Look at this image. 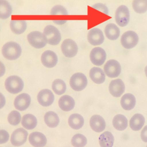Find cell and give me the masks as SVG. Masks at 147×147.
Segmentation results:
<instances>
[{
	"instance_id": "cell-1",
	"label": "cell",
	"mask_w": 147,
	"mask_h": 147,
	"mask_svg": "<svg viewBox=\"0 0 147 147\" xmlns=\"http://www.w3.org/2000/svg\"><path fill=\"white\" fill-rule=\"evenodd\" d=\"M1 52L3 56L7 60H15L21 55L22 48L17 42L9 41L2 46Z\"/></svg>"
},
{
	"instance_id": "cell-2",
	"label": "cell",
	"mask_w": 147,
	"mask_h": 147,
	"mask_svg": "<svg viewBox=\"0 0 147 147\" xmlns=\"http://www.w3.org/2000/svg\"><path fill=\"white\" fill-rule=\"evenodd\" d=\"M5 87L9 93L16 94L22 91L24 87V83L22 78L20 76L11 75L6 79Z\"/></svg>"
},
{
	"instance_id": "cell-3",
	"label": "cell",
	"mask_w": 147,
	"mask_h": 147,
	"mask_svg": "<svg viewBox=\"0 0 147 147\" xmlns=\"http://www.w3.org/2000/svg\"><path fill=\"white\" fill-rule=\"evenodd\" d=\"M27 40L30 45L36 49L42 48L48 43L45 36L39 31H33L28 33Z\"/></svg>"
},
{
	"instance_id": "cell-4",
	"label": "cell",
	"mask_w": 147,
	"mask_h": 147,
	"mask_svg": "<svg viewBox=\"0 0 147 147\" xmlns=\"http://www.w3.org/2000/svg\"><path fill=\"white\" fill-rule=\"evenodd\" d=\"M120 41L124 48L130 49L137 45L139 41V37L134 31L127 30L122 34Z\"/></svg>"
},
{
	"instance_id": "cell-5",
	"label": "cell",
	"mask_w": 147,
	"mask_h": 147,
	"mask_svg": "<svg viewBox=\"0 0 147 147\" xmlns=\"http://www.w3.org/2000/svg\"><path fill=\"white\" fill-rule=\"evenodd\" d=\"M88 80L86 76L81 72L74 74L69 79V85L72 90L76 91H81L87 86Z\"/></svg>"
},
{
	"instance_id": "cell-6",
	"label": "cell",
	"mask_w": 147,
	"mask_h": 147,
	"mask_svg": "<svg viewBox=\"0 0 147 147\" xmlns=\"http://www.w3.org/2000/svg\"><path fill=\"white\" fill-rule=\"evenodd\" d=\"M43 33L47 38L48 43L51 45L59 44L61 39V33L59 30L52 25L46 26L43 30Z\"/></svg>"
},
{
	"instance_id": "cell-7",
	"label": "cell",
	"mask_w": 147,
	"mask_h": 147,
	"mask_svg": "<svg viewBox=\"0 0 147 147\" xmlns=\"http://www.w3.org/2000/svg\"><path fill=\"white\" fill-rule=\"evenodd\" d=\"M116 23L121 27L126 26L130 21V11L128 7L124 5L117 7L115 13Z\"/></svg>"
},
{
	"instance_id": "cell-8",
	"label": "cell",
	"mask_w": 147,
	"mask_h": 147,
	"mask_svg": "<svg viewBox=\"0 0 147 147\" xmlns=\"http://www.w3.org/2000/svg\"><path fill=\"white\" fill-rule=\"evenodd\" d=\"M103 71L109 78H117L121 72V64L116 60H109L103 67Z\"/></svg>"
},
{
	"instance_id": "cell-9",
	"label": "cell",
	"mask_w": 147,
	"mask_h": 147,
	"mask_svg": "<svg viewBox=\"0 0 147 147\" xmlns=\"http://www.w3.org/2000/svg\"><path fill=\"white\" fill-rule=\"evenodd\" d=\"M61 50L63 54L67 57H75L78 52V46L76 42L72 39H65L61 43Z\"/></svg>"
},
{
	"instance_id": "cell-10",
	"label": "cell",
	"mask_w": 147,
	"mask_h": 147,
	"mask_svg": "<svg viewBox=\"0 0 147 147\" xmlns=\"http://www.w3.org/2000/svg\"><path fill=\"white\" fill-rule=\"evenodd\" d=\"M28 137V132L24 128H17L14 130L10 138L11 145L18 147L24 145Z\"/></svg>"
},
{
	"instance_id": "cell-11",
	"label": "cell",
	"mask_w": 147,
	"mask_h": 147,
	"mask_svg": "<svg viewBox=\"0 0 147 147\" xmlns=\"http://www.w3.org/2000/svg\"><path fill=\"white\" fill-rule=\"evenodd\" d=\"M90 59L94 65L100 66L106 60V51L101 47H95L90 52Z\"/></svg>"
},
{
	"instance_id": "cell-12",
	"label": "cell",
	"mask_w": 147,
	"mask_h": 147,
	"mask_svg": "<svg viewBox=\"0 0 147 147\" xmlns=\"http://www.w3.org/2000/svg\"><path fill=\"white\" fill-rule=\"evenodd\" d=\"M37 101L39 104L44 107L51 106L54 102L55 96L49 89H42L37 94Z\"/></svg>"
},
{
	"instance_id": "cell-13",
	"label": "cell",
	"mask_w": 147,
	"mask_h": 147,
	"mask_svg": "<svg viewBox=\"0 0 147 147\" xmlns=\"http://www.w3.org/2000/svg\"><path fill=\"white\" fill-rule=\"evenodd\" d=\"M87 40L88 42L94 46L101 45L105 40L102 31L97 28L90 29L87 33Z\"/></svg>"
},
{
	"instance_id": "cell-14",
	"label": "cell",
	"mask_w": 147,
	"mask_h": 147,
	"mask_svg": "<svg viewBox=\"0 0 147 147\" xmlns=\"http://www.w3.org/2000/svg\"><path fill=\"white\" fill-rule=\"evenodd\" d=\"M41 61L44 66L51 68L56 65L58 62V57L56 53L51 50L44 51L41 56Z\"/></svg>"
},
{
	"instance_id": "cell-15",
	"label": "cell",
	"mask_w": 147,
	"mask_h": 147,
	"mask_svg": "<svg viewBox=\"0 0 147 147\" xmlns=\"http://www.w3.org/2000/svg\"><path fill=\"white\" fill-rule=\"evenodd\" d=\"M125 90V85L121 79H115L111 80L109 85L110 94L115 98L121 96Z\"/></svg>"
},
{
	"instance_id": "cell-16",
	"label": "cell",
	"mask_w": 147,
	"mask_h": 147,
	"mask_svg": "<svg viewBox=\"0 0 147 147\" xmlns=\"http://www.w3.org/2000/svg\"><path fill=\"white\" fill-rule=\"evenodd\" d=\"M31 103V97L27 93H22L17 95L14 100V106L16 110L23 111L26 110Z\"/></svg>"
},
{
	"instance_id": "cell-17",
	"label": "cell",
	"mask_w": 147,
	"mask_h": 147,
	"mask_svg": "<svg viewBox=\"0 0 147 147\" xmlns=\"http://www.w3.org/2000/svg\"><path fill=\"white\" fill-rule=\"evenodd\" d=\"M28 140L30 144L33 147H44L47 144V138L45 135L40 131H33L31 133Z\"/></svg>"
},
{
	"instance_id": "cell-18",
	"label": "cell",
	"mask_w": 147,
	"mask_h": 147,
	"mask_svg": "<svg viewBox=\"0 0 147 147\" xmlns=\"http://www.w3.org/2000/svg\"><path fill=\"white\" fill-rule=\"evenodd\" d=\"M89 123L91 129L96 133H101L106 128L105 120L100 115L95 114L91 116Z\"/></svg>"
},
{
	"instance_id": "cell-19",
	"label": "cell",
	"mask_w": 147,
	"mask_h": 147,
	"mask_svg": "<svg viewBox=\"0 0 147 147\" xmlns=\"http://www.w3.org/2000/svg\"><path fill=\"white\" fill-rule=\"evenodd\" d=\"M60 109L64 111H71L75 106L74 99L69 95H64L60 98L58 102Z\"/></svg>"
},
{
	"instance_id": "cell-20",
	"label": "cell",
	"mask_w": 147,
	"mask_h": 147,
	"mask_svg": "<svg viewBox=\"0 0 147 147\" xmlns=\"http://www.w3.org/2000/svg\"><path fill=\"white\" fill-rule=\"evenodd\" d=\"M89 76L91 80L98 84H102L106 79V75L103 70L97 67H94L90 69Z\"/></svg>"
},
{
	"instance_id": "cell-21",
	"label": "cell",
	"mask_w": 147,
	"mask_h": 147,
	"mask_svg": "<svg viewBox=\"0 0 147 147\" xmlns=\"http://www.w3.org/2000/svg\"><path fill=\"white\" fill-rule=\"evenodd\" d=\"M121 106L123 109L130 111L134 109L136 104V99L134 95L130 93L125 94L120 100Z\"/></svg>"
},
{
	"instance_id": "cell-22",
	"label": "cell",
	"mask_w": 147,
	"mask_h": 147,
	"mask_svg": "<svg viewBox=\"0 0 147 147\" xmlns=\"http://www.w3.org/2000/svg\"><path fill=\"white\" fill-rule=\"evenodd\" d=\"M145 122L144 116L140 113L134 114L129 121V126L133 131L140 130L144 126Z\"/></svg>"
},
{
	"instance_id": "cell-23",
	"label": "cell",
	"mask_w": 147,
	"mask_h": 147,
	"mask_svg": "<svg viewBox=\"0 0 147 147\" xmlns=\"http://www.w3.org/2000/svg\"><path fill=\"white\" fill-rule=\"evenodd\" d=\"M68 123L71 129L79 130L83 126L84 119L83 116L80 114L74 113L68 117Z\"/></svg>"
},
{
	"instance_id": "cell-24",
	"label": "cell",
	"mask_w": 147,
	"mask_h": 147,
	"mask_svg": "<svg viewBox=\"0 0 147 147\" xmlns=\"http://www.w3.org/2000/svg\"><path fill=\"white\" fill-rule=\"evenodd\" d=\"M27 23L25 20H13L10 22V28L16 34H22L26 29Z\"/></svg>"
},
{
	"instance_id": "cell-25",
	"label": "cell",
	"mask_w": 147,
	"mask_h": 147,
	"mask_svg": "<svg viewBox=\"0 0 147 147\" xmlns=\"http://www.w3.org/2000/svg\"><path fill=\"white\" fill-rule=\"evenodd\" d=\"M112 124L114 129L117 130L123 131L125 130L128 126V120L124 115L119 114L113 117Z\"/></svg>"
},
{
	"instance_id": "cell-26",
	"label": "cell",
	"mask_w": 147,
	"mask_h": 147,
	"mask_svg": "<svg viewBox=\"0 0 147 147\" xmlns=\"http://www.w3.org/2000/svg\"><path fill=\"white\" fill-rule=\"evenodd\" d=\"M104 32L106 37L110 40H115L120 35V29L115 24H108L105 28Z\"/></svg>"
},
{
	"instance_id": "cell-27",
	"label": "cell",
	"mask_w": 147,
	"mask_h": 147,
	"mask_svg": "<svg viewBox=\"0 0 147 147\" xmlns=\"http://www.w3.org/2000/svg\"><path fill=\"white\" fill-rule=\"evenodd\" d=\"M44 120L46 125L51 128L57 127L60 122V119L57 114L53 111H47L44 115Z\"/></svg>"
},
{
	"instance_id": "cell-28",
	"label": "cell",
	"mask_w": 147,
	"mask_h": 147,
	"mask_svg": "<svg viewBox=\"0 0 147 147\" xmlns=\"http://www.w3.org/2000/svg\"><path fill=\"white\" fill-rule=\"evenodd\" d=\"M21 125L26 130H32L37 125V118L32 114H25L21 119Z\"/></svg>"
},
{
	"instance_id": "cell-29",
	"label": "cell",
	"mask_w": 147,
	"mask_h": 147,
	"mask_svg": "<svg viewBox=\"0 0 147 147\" xmlns=\"http://www.w3.org/2000/svg\"><path fill=\"white\" fill-rule=\"evenodd\" d=\"M98 140L100 147H112L114 142V137L110 131H106L99 136Z\"/></svg>"
},
{
	"instance_id": "cell-30",
	"label": "cell",
	"mask_w": 147,
	"mask_h": 147,
	"mask_svg": "<svg viewBox=\"0 0 147 147\" xmlns=\"http://www.w3.org/2000/svg\"><path fill=\"white\" fill-rule=\"evenodd\" d=\"M13 12L10 3L6 0H0V18L5 20L9 18Z\"/></svg>"
},
{
	"instance_id": "cell-31",
	"label": "cell",
	"mask_w": 147,
	"mask_h": 147,
	"mask_svg": "<svg viewBox=\"0 0 147 147\" xmlns=\"http://www.w3.org/2000/svg\"><path fill=\"white\" fill-rule=\"evenodd\" d=\"M52 89L54 93L60 95L63 94L67 89L65 82L60 79H56L53 80L52 84Z\"/></svg>"
},
{
	"instance_id": "cell-32",
	"label": "cell",
	"mask_w": 147,
	"mask_h": 147,
	"mask_svg": "<svg viewBox=\"0 0 147 147\" xmlns=\"http://www.w3.org/2000/svg\"><path fill=\"white\" fill-rule=\"evenodd\" d=\"M71 143L74 147H84L87 144V139L83 134L77 133L72 137Z\"/></svg>"
},
{
	"instance_id": "cell-33",
	"label": "cell",
	"mask_w": 147,
	"mask_h": 147,
	"mask_svg": "<svg viewBox=\"0 0 147 147\" xmlns=\"http://www.w3.org/2000/svg\"><path fill=\"white\" fill-rule=\"evenodd\" d=\"M133 10L138 14H142L147 11V0H134L132 2Z\"/></svg>"
},
{
	"instance_id": "cell-34",
	"label": "cell",
	"mask_w": 147,
	"mask_h": 147,
	"mask_svg": "<svg viewBox=\"0 0 147 147\" xmlns=\"http://www.w3.org/2000/svg\"><path fill=\"white\" fill-rule=\"evenodd\" d=\"M22 117L17 110H12L7 115V121L11 125L17 126L21 122Z\"/></svg>"
},
{
	"instance_id": "cell-35",
	"label": "cell",
	"mask_w": 147,
	"mask_h": 147,
	"mask_svg": "<svg viewBox=\"0 0 147 147\" xmlns=\"http://www.w3.org/2000/svg\"><path fill=\"white\" fill-rule=\"evenodd\" d=\"M50 14L51 15H67L68 11L63 6L56 5L51 9Z\"/></svg>"
},
{
	"instance_id": "cell-36",
	"label": "cell",
	"mask_w": 147,
	"mask_h": 147,
	"mask_svg": "<svg viewBox=\"0 0 147 147\" xmlns=\"http://www.w3.org/2000/svg\"><path fill=\"white\" fill-rule=\"evenodd\" d=\"M92 7L94 9H96L98 11H101L102 13H104L106 15L109 14V9L106 5L102 3H96L94 4L92 6Z\"/></svg>"
},
{
	"instance_id": "cell-37",
	"label": "cell",
	"mask_w": 147,
	"mask_h": 147,
	"mask_svg": "<svg viewBox=\"0 0 147 147\" xmlns=\"http://www.w3.org/2000/svg\"><path fill=\"white\" fill-rule=\"evenodd\" d=\"M10 139L9 133L4 129H0V144L6 143Z\"/></svg>"
},
{
	"instance_id": "cell-38",
	"label": "cell",
	"mask_w": 147,
	"mask_h": 147,
	"mask_svg": "<svg viewBox=\"0 0 147 147\" xmlns=\"http://www.w3.org/2000/svg\"><path fill=\"white\" fill-rule=\"evenodd\" d=\"M140 137L143 142H147V125L144 126L141 130Z\"/></svg>"
},
{
	"instance_id": "cell-39",
	"label": "cell",
	"mask_w": 147,
	"mask_h": 147,
	"mask_svg": "<svg viewBox=\"0 0 147 147\" xmlns=\"http://www.w3.org/2000/svg\"><path fill=\"white\" fill-rule=\"evenodd\" d=\"M6 104V98L3 94L0 92V109H2Z\"/></svg>"
},
{
	"instance_id": "cell-40",
	"label": "cell",
	"mask_w": 147,
	"mask_h": 147,
	"mask_svg": "<svg viewBox=\"0 0 147 147\" xmlns=\"http://www.w3.org/2000/svg\"><path fill=\"white\" fill-rule=\"evenodd\" d=\"M6 72V67L4 64L0 61V78L3 76Z\"/></svg>"
},
{
	"instance_id": "cell-41",
	"label": "cell",
	"mask_w": 147,
	"mask_h": 147,
	"mask_svg": "<svg viewBox=\"0 0 147 147\" xmlns=\"http://www.w3.org/2000/svg\"><path fill=\"white\" fill-rule=\"evenodd\" d=\"M66 20H53L55 24L57 25H63L66 22Z\"/></svg>"
},
{
	"instance_id": "cell-42",
	"label": "cell",
	"mask_w": 147,
	"mask_h": 147,
	"mask_svg": "<svg viewBox=\"0 0 147 147\" xmlns=\"http://www.w3.org/2000/svg\"><path fill=\"white\" fill-rule=\"evenodd\" d=\"M144 72H145V74L147 78V65L145 67V69H144Z\"/></svg>"
},
{
	"instance_id": "cell-43",
	"label": "cell",
	"mask_w": 147,
	"mask_h": 147,
	"mask_svg": "<svg viewBox=\"0 0 147 147\" xmlns=\"http://www.w3.org/2000/svg\"><path fill=\"white\" fill-rule=\"evenodd\" d=\"M146 147H147V145H146Z\"/></svg>"
},
{
	"instance_id": "cell-44",
	"label": "cell",
	"mask_w": 147,
	"mask_h": 147,
	"mask_svg": "<svg viewBox=\"0 0 147 147\" xmlns=\"http://www.w3.org/2000/svg\"><path fill=\"white\" fill-rule=\"evenodd\" d=\"M0 30H1V29H0Z\"/></svg>"
},
{
	"instance_id": "cell-45",
	"label": "cell",
	"mask_w": 147,
	"mask_h": 147,
	"mask_svg": "<svg viewBox=\"0 0 147 147\" xmlns=\"http://www.w3.org/2000/svg\"><path fill=\"white\" fill-rule=\"evenodd\" d=\"M0 147H1V146H0Z\"/></svg>"
}]
</instances>
